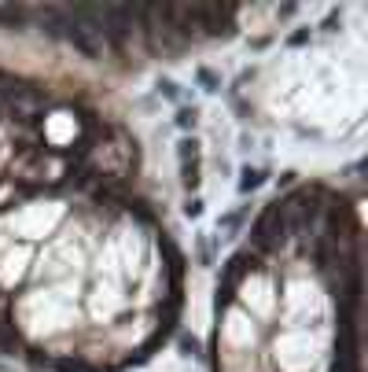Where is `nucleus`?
<instances>
[{
    "label": "nucleus",
    "instance_id": "nucleus-1",
    "mask_svg": "<svg viewBox=\"0 0 368 372\" xmlns=\"http://www.w3.org/2000/svg\"><path fill=\"white\" fill-rule=\"evenodd\" d=\"M251 269H258V254H251V251H240V254H232V258L225 262V299L232 295V288L251 273Z\"/></svg>",
    "mask_w": 368,
    "mask_h": 372
},
{
    "label": "nucleus",
    "instance_id": "nucleus-5",
    "mask_svg": "<svg viewBox=\"0 0 368 372\" xmlns=\"http://www.w3.org/2000/svg\"><path fill=\"white\" fill-rule=\"evenodd\" d=\"M199 210H203V203H199V199H192L188 207H184V214H188V217H199Z\"/></svg>",
    "mask_w": 368,
    "mask_h": 372
},
{
    "label": "nucleus",
    "instance_id": "nucleus-3",
    "mask_svg": "<svg viewBox=\"0 0 368 372\" xmlns=\"http://www.w3.org/2000/svg\"><path fill=\"white\" fill-rule=\"evenodd\" d=\"M195 118H199V111H195V107H184V111L177 114V125H181V130H188V125H195Z\"/></svg>",
    "mask_w": 368,
    "mask_h": 372
},
{
    "label": "nucleus",
    "instance_id": "nucleus-2",
    "mask_svg": "<svg viewBox=\"0 0 368 372\" xmlns=\"http://www.w3.org/2000/svg\"><path fill=\"white\" fill-rule=\"evenodd\" d=\"M261 181H266V170H247V177L240 181V192H254Z\"/></svg>",
    "mask_w": 368,
    "mask_h": 372
},
{
    "label": "nucleus",
    "instance_id": "nucleus-4",
    "mask_svg": "<svg viewBox=\"0 0 368 372\" xmlns=\"http://www.w3.org/2000/svg\"><path fill=\"white\" fill-rule=\"evenodd\" d=\"M4 343H19V336H15V328L11 325H0V346Z\"/></svg>",
    "mask_w": 368,
    "mask_h": 372
}]
</instances>
